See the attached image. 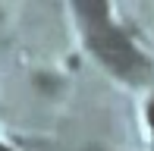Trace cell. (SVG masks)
Returning <instances> with one entry per match:
<instances>
[{
    "label": "cell",
    "mask_w": 154,
    "mask_h": 151,
    "mask_svg": "<svg viewBox=\"0 0 154 151\" xmlns=\"http://www.w3.org/2000/svg\"><path fill=\"white\" fill-rule=\"evenodd\" d=\"M148 116H151V126H154V104L148 107Z\"/></svg>",
    "instance_id": "cell-1"
}]
</instances>
